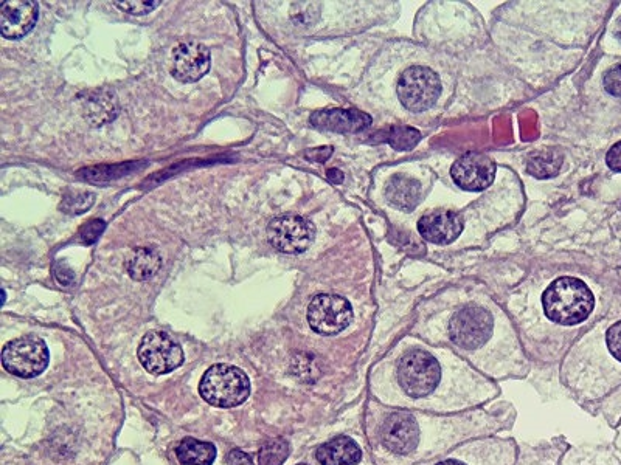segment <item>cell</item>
Wrapping results in <instances>:
<instances>
[{"label":"cell","instance_id":"cell-1","mask_svg":"<svg viewBox=\"0 0 621 465\" xmlns=\"http://www.w3.org/2000/svg\"><path fill=\"white\" fill-rule=\"evenodd\" d=\"M545 314L564 326L580 324L594 310L595 298L589 287L578 278L564 276L556 279L542 297Z\"/></svg>","mask_w":621,"mask_h":465},{"label":"cell","instance_id":"cell-2","mask_svg":"<svg viewBox=\"0 0 621 465\" xmlns=\"http://www.w3.org/2000/svg\"><path fill=\"white\" fill-rule=\"evenodd\" d=\"M199 393L213 407H238L249 397V377L236 366L219 363L205 371L199 383Z\"/></svg>","mask_w":621,"mask_h":465},{"label":"cell","instance_id":"cell-3","mask_svg":"<svg viewBox=\"0 0 621 465\" xmlns=\"http://www.w3.org/2000/svg\"><path fill=\"white\" fill-rule=\"evenodd\" d=\"M440 376V365L434 355L421 349L407 352L398 365L399 385L413 399L431 394L437 388Z\"/></svg>","mask_w":621,"mask_h":465},{"label":"cell","instance_id":"cell-4","mask_svg":"<svg viewBox=\"0 0 621 465\" xmlns=\"http://www.w3.org/2000/svg\"><path fill=\"white\" fill-rule=\"evenodd\" d=\"M50 354L46 343L41 338L27 335L16 338L4 346L2 363L13 376L32 379L46 371Z\"/></svg>","mask_w":621,"mask_h":465},{"label":"cell","instance_id":"cell-5","mask_svg":"<svg viewBox=\"0 0 621 465\" xmlns=\"http://www.w3.org/2000/svg\"><path fill=\"white\" fill-rule=\"evenodd\" d=\"M441 93L440 78L432 69L413 66L404 70L398 81V97L410 112H424L431 109Z\"/></svg>","mask_w":621,"mask_h":465},{"label":"cell","instance_id":"cell-6","mask_svg":"<svg viewBox=\"0 0 621 465\" xmlns=\"http://www.w3.org/2000/svg\"><path fill=\"white\" fill-rule=\"evenodd\" d=\"M137 355L143 368L154 376L170 374L184 362V351L181 345L174 341V338H171L167 332L162 331L146 334L140 341Z\"/></svg>","mask_w":621,"mask_h":465},{"label":"cell","instance_id":"cell-7","mask_svg":"<svg viewBox=\"0 0 621 465\" xmlns=\"http://www.w3.org/2000/svg\"><path fill=\"white\" fill-rule=\"evenodd\" d=\"M316 230L306 217L285 214L275 217L268 227V239L272 247L286 255H299L313 244Z\"/></svg>","mask_w":621,"mask_h":465},{"label":"cell","instance_id":"cell-8","mask_svg":"<svg viewBox=\"0 0 621 465\" xmlns=\"http://www.w3.org/2000/svg\"><path fill=\"white\" fill-rule=\"evenodd\" d=\"M353 309L344 297L323 293L317 295L308 307V323L320 335H336L350 326Z\"/></svg>","mask_w":621,"mask_h":465},{"label":"cell","instance_id":"cell-9","mask_svg":"<svg viewBox=\"0 0 621 465\" xmlns=\"http://www.w3.org/2000/svg\"><path fill=\"white\" fill-rule=\"evenodd\" d=\"M449 335L460 348H480L493 335V317L483 307H465L452 318Z\"/></svg>","mask_w":621,"mask_h":465},{"label":"cell","instance_id":"cell-10","mask_svg":"<svg viewBox=\"0 0 621 465\" xmlns=\"http://www.w3.org/2000/svg\"><path fill=\"white\" fill-rule=\"evenodd\" d=\"M451 176L462 190H486L496 177V163L479 152H468L452 165Z\"/></svg>","mask_w":621,"mask_h":465},{"label":"cell","instance_id":"cell-11","mask_svg":"<svg viewBox=\"0 0 621 465\" xmlns=\"http://www.w3.org/2000/svg\"><path fill=\"white\" fill-rule=\"evenodd\" d=\"M210 64L212 58L205 45L196 41H185L174 47L171 73L181 83H196L209 73Z\"/></svg>","mask_w":621,"mask_h":465},{"label":"cell","instance_id":"cell-12","mask_svg":"<svg viewBox=\"0 0 621 465\" xmlns=\"http://www.w3.org/2000/svg\"><path fill=\"white\" fill-rule=\"evenodd\" d=\"M39 8L32 0H7L0 7V31L7 39L27 36L38 22Z\"/></svg>","mask_w":621,"mask_h":465},{"label":"cell","instance_id":"cell-13","mask_svg":"<svg viewBox=\"0 0 621 465\" xmlns=\"http://www.w3.org/2000/svg\"><path fill=\"white\" fill-rule=\"evenodd\" d=\"M420 430L409 414H392L381 428V441L390 452L404 455L417 447Z\"/></svg>","mask_w":621,"mask_h":465},{"label":"cell","instance_id":"cell-14","mask_svg":"<svg viewBox=\"0 0 621 465\" xmlns=\"http://www.w3.org/2000/svg\"><path fill=\"white\" fill-rule=\"evenodd\" d=\"M418 231L427 242L448 245L462 235L463 219L455 211H434L421 217L418 222Z\"/></svg>","mask_w":621,"mask_h":465},{"label":"cell","instance_id":"cell-15","mask_svg":"<svg viewBox=\"0 0 621 465\" xmlns=\"http://www.w3.org/2000/svg\"><path fill=\"white\" fill-rule=\"evenodd\" d=\"M311 123L322 131L350 134L370 128L372 117L358 109H323L311 115Z\"/></svg>","mask_w":621,"mask_h":465},{"label":"cell","instance_id":"cell-16","mask_svg":"<svg viewBox=\"0 0 621 465\" xmlns=\"http://www.w3.org/2000/svg\"><path fill=\"white\" fill-rule=\"evenodd\" d=\"M386 197L392 207L401 211L417 208L421 197V185L406 174H396L386 186Z\"/></svg>","mask_w":621,"mask_h":465},{"label":"cell","instance_id":"cell-17","mask_svg":"<svg viewBox=\"0 0 621 465\" xmlns=\"http://www.w3.org/2000/svg\"><path fill=\"white\" fill-rule=\"evenodd\" d=\"M316 458L322 465H356L361 461L362 452L353 439L340 436L319 447Z\"/></svg>","mask_w":621,"mask_h":465},{"label":"cell","instance_id":"cell-18","mask_svg":"<svg viewBox=\"0 0 621 465\" xmlns=\"http://www.w3.org/2000/svg\"><path fill=\"white\" fill-rule=\"evenodd\" d=\"M83 109L86 120L98 126V124H105L114 120L118 112V104L114 92L97 90V92H91L87 95Z\"/></svg>","mask_w":621,"mask_h":465},{"label":"cell","instance_id":"cell-19","mask_svg":"<svg viewBox=\"0 0 621 465\" xmlns=\"http://www.w3.org/2000/svg\"><path fill=\"white\" fill-rule=\"evenodd\" d=\"M160 266H162V259L153 248H136L126 258V270L136 281L153 278L159 272Z\"/></svg>","mask_w":621,"mask_h":465},{"label":"cell","instance_id":"cell-20","mask_svg":"<svg viewBox=\"0 0 621 465\" xmlns=\"http://www.w3.org/2000/svg\"><path fill=\"white\" fill-rule=\"evenodd\" d=\"M563 152L556 148H545L533 152L527 159V171L538 179H550L556 177L563 168Z\"/></svg>","mask_w":621,"mask_h":465},{"label":"cell","instance_id":"cell-21","mask_svg":"<svg viewBox=\"0 0 621 465\" xmlns=\"http://www.w3.org/2000/svg\"><path fill=\"white\" fill-rule=\"evenodd\" d=\"M176 456L182 465H212L216 459V447L212 442L187 438L177 445Z\"/></svg>","mask_w":621,"mask_h":465},{"label":"cell","instance_id":"cell-22","mask_svg":"<svg viewBox=\"0 0 621 465\" xmlns=\"http://www.w3.org/2000/svg\"><path fill=\"white\" fill-rule=\"evenodd\" d=\"M386 140L395 151H410L420 143L421 134L410 126H392L387 131Z\"/></svg>","mask_w":621,"mask_h":465},{"label":"cell","instance_id":"cell-23","mask_svg":"<svg viewBox=\"0 0 621 465\" xmlns=\"http://www.w3.org/2000/svg\"><path fill=\"white\" fill-rule=\"evenodd\" d=\"M289 455L288 442L283 439L269 441L261 448L260 465H282Z\"/></svg>","mask_w":621,"mask_h":465},{"label":"cell","instance_id":"cell-24","mask_svg":"<svg viewBox=\"0 0 621 465\" xmlns=\"http://www.w3.org/2000/svg\"><path fill=\"white\" fill-rule=\"evenodd\" d=\"M92 202H94V196L89 193H75V194H67L63 200V207L61 210L66 211V213H83V211L89 210L91 208Z\"/></svg>","mask_w":621,"mask_h":465},{"label":"cell","instance_id":"cell-25","mask_svg":"<svg viewBox=\"0 0 621 465\" xmlns=\"http://www.w3.org/2000/svg\"><path fill=\"white\" fill-rule=\"evenodd\" d=\"M603 86L612 97L621 98V64L604 73Z\"/></svg>","mask_w":621,"mask_h":465},{"label":"cell","instance_id":"cell-26","mask_svg":"<svg viewBox=\"0 0 621 465\" xmlns=\"http://www.w3.org/2000/svg\"><path fill=\"white\" fill-rule=\"evenodd\" d=\"M105 227V222L100 221V219H95V221L89 222V224H86L83 228H81V241H83L84 244H94V242H97V239L100 238L101 233L105 230Z\"/></svg>","mask_w":621,"mask_h":465},{"label":"cell","instance_id":"cell-27","mask_svg":"<svg viewBox=\"0 0 621 465\" xmlns=\"http://www.w3.org/2000/svg\"><path fill=\"white\" fill-rule=\"evenodd\" d=\"M115 5H117L120 10L126 11V13L140 16V14H148L156 10L160 2H115Z\"/></svg>","mask_w":621,"mask_h":465},{"label":"cell","instance_id":"cell-28","mask_svg":"<svg viewBox=\"0 0 621 465\" xmlns=\"http://www.w3.org/2000/svg\"><path fill=\"white\" fill-rule=\"evenodd\" d=\"M606 340H608L609 351L612 352L615 359L621 362V321H618L609 329Z\"/></svg>","mask_w":621,"mask_h":465},{"label":"cell","instance_id":"cell-29","mask_svg":"<svg viewBox=\"0 0 621 465\" xmlns=\"http://www.w3.org/2000/svg\"><path fill=\"white\" fill-rule=\"evenodd\" d=\"M606 163L612 171L621 173V142L609 149L608 155H606Z\"/></svg>","mask_w":621,"mask_h":465},{"label":"cell","instance_id":"cell-30","mask_svg":"<svg viewBox=\"0 0 621 465\" xmlns=\"http://www.w3.org/2000/svg\"><path fill=\"white\" fill-rule=\"evenodd\" d=\"M55 276L58 279L59 284H63V286H69L72 283L73 275L67 267L56 266Z\"/></svg>","mask_w":621,"mask_h":465},{"label":"cell","instance_id":"cell-31","mask_svg":"<svg viewBox=\"0 0 621 465\" xmlns=\"http://www.w3.org/2000/svg\"><path fill=\"white\" fill-rule=\"evenodd\" d=\"M233 458H235V461L230 462V464L233 465H241L243 464V461L250 462V459L247 458L244 453L238 452V450H233V452L230 453L229 459Z\"/></svg>","mask_w":621,"mask_h":465},{"label":"cell","instance_id":"cell-32","mask_svg":"<svg viewBox=\"0 0 621 465\" xmlns=\"http://www.w3.org/2000/svg\"><path fill=\"white\" fill-rule=\"evenodd\" d=\"M328 179L334 183H342L344 180V174L340 173L339 169H330L327 173Z\"/></svg>","mask_w":621,"mask_h":465},{"label":"cell","instance_id":"cell-33","mask_svg":"<svg viewBox=\"0 0 621 465\" xmlns=\"http://www.w3.org/2000/svg\"><path fill=\"white\" fill-rule=\"evenodd\" d=\"M615 38H617L621 44V19L615 24Z\"/></svg>","mask_w":621,"mask_h":465},{"label":"cell","instance_id":"cell-34","mask_svg":"<svg viewBox=\"0 0 621 465\" xmlns=\"http://www.w3.org/2000/svg\"><path fill=\"white\" fill-rule=\"evenodd\" d=\"M438 465H462V464H458L457 461H445V462H440V464Z\"/></svg>","mask_w":621,"mask_h":465},{"label":"cell","instance_id":"cell-35","mask_svg":"<svg viewBox=\"0 0 621 465\" xmlns=\"http://www.w3.org/2000/svg\"><path fill=\"white\" fill-rule=\"evenodd\" d=\"M300 465H306V464H300Z\"/></svg>","mask_w":621,"mask_h":465}]
</instances>
